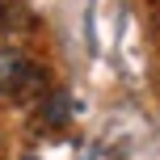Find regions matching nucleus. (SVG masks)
Masks as SVG:
<instances>
[{"label":"nucleus","instance_id":"nucleus-1","mask_svg":"<svg viewBox=\"0 0 160 160\" xmlns=\"http://www.w3.org/2000/svg\"><path fill=\"white\" fill-rule=\"evenodd\" d=\"M38 88H42V72L21 55V51L4 47L0 51V93L25 97V93H38Z\"/></svg>","mask_w":160,"mask_h":160},{"label":"nucleus","instance_id":"nucleus-2","mask_svg":"<svg viewBox=\"0 0 160 160\" xmlns=\"http://www.w3.org/2000/svg\"><path fill=\"white\" fill-rule=\"evenodd\" d=\"M68 114H72V97H68L63 88H51L47 105H42V122H47V127H63Z\"/></svg>","mask_w":160,"mask_h":160},{"label":"nucleus","instance_id":"nucleus-3","mask_svg":"<svg viewBox=\"0 0 160 160\" xmlns=\"http://www.w3.org/2000/svg\"><path fill=\"white\" fill-rule=\"evenodd\" d=\"M30 160H34V156H30Z\"/></svg>","mask_w":160,"mask_h":160}]
</instances>
